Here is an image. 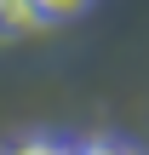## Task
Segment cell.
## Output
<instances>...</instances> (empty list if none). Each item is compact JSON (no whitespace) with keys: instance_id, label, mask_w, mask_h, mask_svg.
<instances>
[{"instance_id":"6da1fadb","label":"cell","mask_w":149,"mask_h":155,"mask_svg":"<svg viewBox=\"0 0 149 155\" xmlns=\"http://www.w3.org/2000/svg\"><path fill=\"white\" fill-rule=\"evenodd\" d=\"M46 17L34 0H0V35H34Z\"/></svg>"},{"instance_id":"7a4b0ae2","label":"cell","mask_w":149,"mask_h":155,"mask_svg":"<svg viewBox=\"0 0 149 155\" xmlns=\"http://www.w3.org/2000/svg\"><path fill=\"white\" fill-rule=\"evenodd\" d=\"M34 6H40L46 23H69V17H80V12H92V0H34Z\"/></svg>"},{"instance_id":"3957f363","label":"cell","mask_w":149,"mask_h":155,"mask_svg":"<svg viewBox=\"0 0 149 155\" xmlns=\"http://www.w3.org/2000/svg\"><path fill=\"white\" fill-rule=\"evenodd\" d=\"M0 155H75L69 144H52V138H23V144H11V150H0Z\"/></svg>"},{"instance_id":"277c9868","label":"cell","mask_w":149,"mask_h":155,"mask_svg":"<svg viewBox=\"0 0 149 155\" xmlns=\"http://www.w3.org/2000/svg\"><path fill=\"white\" fill-rule=\"evenodd\" d=\"M75 155H144V150H132V144H121V138H92V144H80Z\"/></svg>"}]
</instances>
